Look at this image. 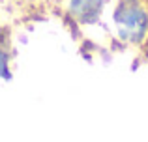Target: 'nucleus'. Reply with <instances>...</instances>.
Masks as SVG:
<instances>
[{
    "label": "nucleus",
    "mask_w": 148,
    "mask_h": 142,
    "mask_svg": "<svg viewBox=\"0 0 148 142\" xmlns=\"http://www.w3.org/2000/svg\"><path fill=\"white\" fill-rule=\"evenodd\" d=\"M73 11L83 21H94L101 10V0H73Z\"/></svg>",
    "instance_id": "obj_2"
},
{
    "label": "nucleus",
    "mask_w": 148,
    "mask_h": 142,
    "mask_svg": "<svg viewBox=\"0 0 148 142\" xmlns=\"http://www.w3.org/2000/svg\"><path fill=\"white\" fill-rule=\"evenodd\" d=\"M8 69H6V56L0 52V75H6Z\"/></svg>",
    "instance_id": "obj_3"
},
{
    "label": "nucleus",
    "mask_w": 148,
    "mask_h": 142,
    "mask_svg": "<svg viewBox=\"0 0 148 142\" xmlns=\"http://www.w3.org/2000/svg\"><path fill=\"white\" fill-rule=\"evenodd\" d=\"M114 19L122 26H126V28L137 30L139 36L143 37V34H145V30H146V15L143 13V10L137 6V4H133V2H124L122 6L118 7Z\"/></svg>",
    "instance_id": "obj_1"
}]
</instances>
